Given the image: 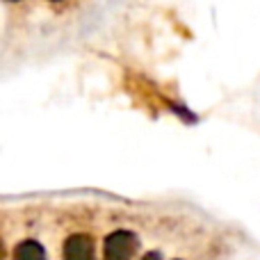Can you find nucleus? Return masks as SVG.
<instances>
[{
  "label": "nucleus",
  "instance_id": "nucleus-5",
  "mask_svg": "<svg viewBox=\"0 0 260 260\" xmlns=\"http://www.w3.org/2000/svg\"><path fill=\"white\" fill-rule=\"evenodd\" d=\"M0 260H5V244H3V240H0Z\"/></svg>",
  "mask_w": 260,
  "mask_h": 260
},
{
  "label": "nucleus",
  "instance_id": "nucleus-2",
  "mask_svg": "<svg viewBox=\"0 0 260 260\" xmlns=\"http://www.w3.org/2000/svg\"><path fill=\"white\" fill-rule=\"evenodd\" d=\"M94 258V242L89 235L76 233L64 242V260H91Z\"/></svg>",
  "mask_w": 260,
  "mask_h": 260
},
{
  "label": "nucleus",
  "instance_id": "nucleus-3",
  "mask_svg": "<svg viewBox=\"0 0 260 260\" xmlns=\"http://www.w3.org/2000/svg\"><path fill=\"white\" fill-rule=\"evenodd\" d=\"M14 260H46V251L37 240H23L14 251Z\"/></svg>",
  "mask_w": 260,
  "mask_h": 260
},
{
  "label": "nucleus",
  "instance_id": "nucleus-4",
  "mask_svg": "<svg viewBox=\"0 0 260 260\" xmlns=\"http://www.w3.org/2000/svg\"><path fill=\"white\" fill-rule=\"evenodd\" d=\"M142 260H162V256L157 251H148V253H144Z\"/></svg>",
  "mask_w": 260,
  "mask_h": 260
},
{
  "label": "nucleus",
  "instance_id": "nucleus-1",
  "mask_svg": "<svg viewBox=\"0 0 260 260\" xmlns=\"http://www.w3.org/2000/svg\"><path fill=\"white\" fill-rule=\"evenodd\" d=\"M139 247V240L130 231H114L105 238L103 260H133Z\"/></svg>",
  "mask_w": 260,
  "mask_h": 260
}]
</instances>
